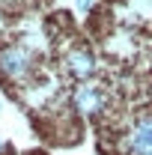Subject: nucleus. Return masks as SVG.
Instances as JSON below:
<instances>
[{
  "mask_svg": "<svg viewBox=\"0 0 152 155\" xmlns=\"http://www.w3.org/2000/svg\"><path fill=\"white\" fill-rule=\"evenodd\" d=\"M33 69V54L21 45H9L0 51V75L6 81H24Z\"/></svg>",
  "mask_w": 152,
  "mask_h": 155,
  "instance_id": "f257e3e1",
  "label": "nucleus"
},
{
  "mask_svg": "<svg viewBox=\"0 0 152 155\" xmlns=\"http://www.w3.org/2000/svg\"><path fill=\"white\" fill-rule=\"evenodd\" d=\"M128 155H152V114L140 116L128 131Z\"/></svg>",
  "mask_w": 152,
  "mask_h": 155,
  "instance_id": "f03ea898",
  "label": "nucleus"
},
{
  "mask_svg": "<svg viewBox=\"0 0 152 155\" xmlns=\"http://www.w3.org/2000/svg\"><path fill=\"white\" fill-rule=\"evenodd\" d=\"M66 69H69L72 78L87 81V78L95 72V57L87 51V48H72V51L66 54Z\"/></svg>",
  "mask_w": 152,
  "mask_h": 155,
  "instance_id": "7ed1b4c3",
  "label": "nucleus"
},
{
  "mask_svg": "<svg viewBox=\"0 0 152 155\" xmlns=\"http://www.w3.org/2000/svg\"><path fill=\"white\" fill-rule=\"evenodd\" d=\"M75 107L78 110H84V114H93L101 107V93L95 90L93 84H81L75 93Z\"/></svg>",
  "mask_w": 152,
  "mask_h": 155,
  "instance_id": "20e7f679",
  "label": "nucleus"
},
{
  "mask_svg": "<svg viewBox=\"0 0 152 155\" xmlns=\"http://www.w3.org/2000/svg\"><path fill=\"white\" fill-rule=\"evenodd\" d=\"M21 6V0H0V9H15Z\"/></svg>",
  "mask_w": 152,
  "mask_h": 155,
  "instance_id": "39448f33",
  "label": "nucleus"
},
{
  "mask_svg": "<svg viewBox=\"0 0 152 155\" xmlns=\"http://www.w3.org/2000/svg\"><path fill=\"white\" fill-rule=\"evenodd\" d=\"M78 3V9H81V12H87V9H90V3H93V0H75Z\"/></svg>",
  "mask_w": 152,
  "mask_h": 155,
  "instance_id": "423d86ee",
  "label": "nucleus"
}]
</instances>
